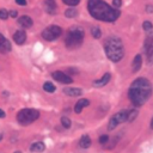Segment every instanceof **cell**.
Returning a JSON list of instances; mask_svg holds the SVG:
<instances>
[{"mask_svg":"<svg viewBox=\"0 0 153 153\" xmlns=\"http://www.w3.org/2000/svg\"><path fill=\"white\" fill-rule=\"evenodd\" d=\"M152 94V85L148 79L146 78H137L135 79L128 91V97L134 106L143 105Z\"/></svg>","mask_w":153,"mask_h":153,"instance_id":"cell-1","label":"cell"},{"mask_svg":"<svg viewBox=\"0 0 153 153\" xmlns=\"http://www.w3.org/2000/svg\"><path fill=\"white\" fill-rule=\"evenodd\" d=\"M87 8L93 18L108 23L115 22L121 14L117 8L110 7V5H108L104 0H88Z\"/></svg>","mask_w":153,"mask_h":153,"instance_id":"cell-2","label":"cell"},{"mask_svg":"<svg viewBox=\"0 0 153 153\" xmlns=\"http://www.w3.org/2000/svg\"><path fill=\"white\" fill-rule=\"evenodd\" d=\"M104 51L106 57L112 62H118L124 56V47L118 37H108L104 42Z\"/></svg>","mask_w":153,"mask_h":153,"instance_id":"cell-3","label":"cell"},{"mask_svg":"<svg viewBox=\"0 0 153 153\" xmlns=\"http://www.w3.org/2000/svg\"><path fill=\"white\" fill-rule=\"evenodd\" d=\"M82 39H84V30H82V27H80V26H72L68 30L67 35H66L65 43H66L67 48L75 49V48H79L81 45Z\"/></svg>","mask_w":153,"mask_h":153,"instance_id":"cell-4","label":"cell"},{"mask_svg":"<svg viewBox=\"0 0 153 153\" xmlns=\"http://www.w3.org/2000/svg\"><path fill=\"white\" fill-rule=\"evenodd\" d=\"M39 117V111L36 109H22L17 114V121L22 126H29Z\"/></svg>","mask_w":153,"mask_h":153,"instance_id":"cell-5","label":"cell"},{"mask_svg":"<svg viewBox=\"0 0 153 153\" xmlns=\"http://www.w3.org/2000/svg\"><path fill=\"white\" fill-rule=\"evenodd\" d=\"M62 35V29L57 25H50L48 27H45L42 32V37L45 39V41H55L56 38H59L60 36Z\"/></svg>","mask_w":153,"mask_h":153,"instance_id":"cell-6","label":"cell"},{"mask_svg":"<svg viewBox=\"0 0 153 153\" xmlns=\"http://www.w3.org/2000/svg\"><path fill=\"white\" fill-rule=\"evenodd\" d=\"M128 120V110H121L118 112H116L110 120H109V124H108V129L109 130H114L120 123H123Z\"/></svg>","mask_w":153,"mask_h":153,"instance_id":"cell-7","label":"cell"},{"mask_svg":"<svg viewBox=\"0 0 153 153\" xmlns=\"http://www.w3.org/2000/svg\"><path fill=\"white\" fill-rule=\"evenodd\" d=\"M51 76H53L56 81H59V82H61V84H71V82H73V79H72L69 75H67L66 73L61 72V71L53 72Z\"/></svg>","mask_w":153,"mask_h":153,"instance_id":"cell-8","label":"cell"},{"mask_svg":"<svg viewBox=\"0 0 153 153\" xmlns=\"http://www.w3.org/2000/svg\"><path fill=\"white\" fill-rule=\"evenodd\" d=\"M13 39H14V42H16L17 44H19V45L24 44L25 41H26V32H25L24 30H17V31L13 33Z\"/></svg>","mask_w":153,"mask_h":153,"instance_id":"cell-9","label":"cell"},{"mask_svg":"<svg viewBox=\"0 0 153 153\" xmlns=\"http://www.w3.org/2000/svg\"><path fill=\"white\" fill-rule=\"evenodd\" d=\"M110 79H111V74H110V73H105L100 79L94 80V81L92 82V85H93L94 87H103V86L108 85V82L110 81Z\"/></svg>","mask_w":153,"mask_h":153,"instance_id":"cell-10","label":"cell"},{"mask_svg":"<svg viewBox=\"0 0 153 153\" xmlns=\"http://www.w3.org/2000/svg\"><path fill=\"white\" fill-rule=\"evenodd\" d=\"M44 10L49 14H55L56 10H57V5H56L55 0H44Z\"/></svg>","mask_w":153,"mask_h":153,"instance_id":"cell-11","label":"cell"},{"mask_svg":"<svg viewBox=\"0 0 153 153\" xmlns=\"http://www.w3.org/2000/svg\"><path fill=\"white\" fill-rule=\"evenodd\" d=\"M11 49H12V47H11L10 41L0 33V51L1 53H8V51H11Z\"/></svg>","mask_w":153,"mask_h":153,"instance_id":"cell-12","label":"cell"},{"mask_svg":"<svg viewBox=\"0 0 153 153\" xmlns=\"http://www.w3.org/2000/svg\"><path fill=\"white\" fill-rule=\"evenodd\" d=\"M88 105H90V100H88V99H86V98L79 99V100L76 102L75 106H74L75 114H80V112L84 110V108H86V106H88Z\"/></svg>","mask_w":153,"mask_h":153,"instance_id":"cell-13","label":"cell"},{"mask_svg":"<svg viewBox=\"0 0 153 153\" xmlns=\"http://www.w3.org/2000/svg\"><path fill=\"white\" fill-rule=\"evenodd\" d=\"M32 19H31V17H29V16H22V17H19V19H18V24L22 26V27H24V29H27V27H31L32 26Z\"/></svg>","mask_w":153,"mask_h":153,"instance_id":"cell-14","label":"cell"},{"mask_svg":"<svg viewBox=\"0 0 153 153\" xmlns=\"http://www.w3.org/2000/svg\"><path fill=\"white\" fill-rule=\"evenodd\" d=\"M63 93L67 94L68 97H78V96H81L82 91L78 87H65Z\"/></svg>","mask_w":153,"mask_h":153,"instance_id":"cell-15","label":"cell"},{"mask_svg":"<svg viewBox=\"0 0 153 153\" xmlns=\"http://www.w3.org/2000/svg\"><path fill=\"white\" fill-rule=\"evenodd\" d=\"M141 66H142V57H141L140 54H137V55L134 57L133 62H131V71L135 73V72H137V71L141 68Z\"/></svg>","mask_w":153,"mask_h":153,"instance_id":"cell-16","label":"cell"},{"mask_svg":"<svg viewBox=\"0 0 153 153\" xmlns=\"http://www.w3.org/2000/svg\"><path fill=\"white\" fill-rule=\"evenodd\" d=\"M45 149V145L44 142H41V141H37V142H33L31 146H30V151L31 152H36V153H41Z\"/></svg>","mask_w":153,"mask_h":153,"instance_id":"cell-17","label":"cell"},{"mask_svg":"<svg viewBox=\"0 0 153 153\" xmlns=\"http://www.w3.org/2000/svg\"><path fill=\"white\" fill-rule=\"evenodd\" d=\"M91 143H92V141H91L90 136L86 135V134L82 135V136L80 137V140H79V145H80L81 148H88V147L91 146Z\"/></svg>","mask_w":153,"mask_h":153,"instance_id":"cell-18","label":"cell"},{"mask_svg":"<svg viewBox=\"0 0 153 153\" xmlns=\"http://www.w3.org/2000/svg\"><path fill=\"white\" fill-rule=\"evenodd\" d=\"M43 90H44L45 92L53 93V92H55L56 87H55V85H54L53 82H50V81H45V82L43 84Z\"/></svg>","mask_w":153,"mask_h":153,"instance_id":"cell-19","label":"cell"},{"mask_svg":"<svg viewBox=\"0 0 153 153\" xmlns=\"http://www.w3.org/2000/svg\"><path fill=\"white\" fill-rule=\"evenodd\" d=\"M137 116H139V111L136 109H130V110H128V120L127 121L133 122Z\"/></svg>","mask_w":153,"mask_h":153,"instance_id":"cell-20","label":"cell"},{"mask_svg":"<svg viewBox=\"0 0 153 153\" xmlns=\"http://www.w3.org/2000/svg\"><path fill=\"white\" fill-rule=\"evenodd\" d=\"M76 14H78V12H76V10L73 8V7L67 8V10L65 11V16L68 17V18H74V17H76Z\"/></svg>","mask_w":153,"mask_h":153,"instance_id":"cell-21","label":"cell"},{"mask_svg":"<svg viewBox=\"0 0 153 153\" xmlns=\"http://www.w3.org/2000/svg\"><path fill=\"white\" fill-rule=\"evenodd\" d=\"M60 122H61V124H62V127L63 128H66V129H68L69 127H71V120L68 118V117H66V116H62L61 117V120H60Z\"/></svg>","mask_w":153,"mask_h":153,"instance_id":"cell-22","label":"cell"},{"mask_svg":"<svg viewBox=\"0 0 153 153\" xmlns=\"http://www.w3.org/2000/svg\"><path fill=\"white\" fill-rule=\"evenodd\" d=\"M91 33H92V36L94 38H100V36H102V31H100V29L98 26H93L91 29Z\"/></svg>","mask_w":153,"mask_h":153,"instance_id":"cell-23","label":"cell"},{"mask_svg":"<svg viewBox=\"0 0 153 153\" xmlns=\"http://www.w3.org/2000/svg\"><path fill=\"white\" fill-rule=\"evenodd\" d=\"M146 54V57H147V63L148 65H153V47L145 53Z\"/></svg>","mask_w":153,"mask_h":153,"instance_id":"cell-24","label":"cell"},{"mask_svg":"<svg viewBox=\"0 0 153 153\" xmlns=\"http://www.w3.org/2000/svg\"><path fill=\"white\" fill-rule=\"evenodd\" d=\"M142 27H143V30H145V31H147V32H151V31L153 30V24H152L151 22L146 20V22H143V24H142Z\"/></svg>","mask_w":153,"mask_h":153,"instance_id":"cell-25","label":"cell"},{"mask_svg":"<svg viewBox=\"0 0 153 153\" xmlns=\"http://www.w3.org/2000/svg\"><path fill=\"white\" fill-rule=\"evenodd\" d=\"M8 17H10V12H8L7 10H4V8H1V10H0V19H2V20H6Z\"/></svg>","mask_w":153,"mask_h":153,"instance_id":"cell-26","label":"cell"},{"mask_svg":"<svg viewBox=\"0 0 153 153\" xmlns=\"http://www.w3.org/2000/svg\"><path fill=\"white\" fill-rule=\"evenodd\" d=\"M66 5H68V6H71V7H73V6H76L78 4H79V1L80 0H62Z\"/></svg>","mask_w":153,"mask_h":153,"instance_id":"cell-27","label":"cell"},{"mask_svg":"<svg viewBox=\"0 0 153 153\" xmlns=\"http://www.w3.org/2000/svg\"><path fill=\"white\" fill-rule=\"evenodd\" d=\"M98 141H99V143L104 145V143H106V142L109 141V136H108V135H100L99 139H98Z\"/></svg>","mask_w":153,"mask_h":153,"instance_id":"cell-28","label":"cell"},{"mask_svg":"<svg viewBox=\"0 0 153 153\" xmlns=\"http://www.w3.org/2000/svg\"><path fill=\"white\" fill-rule=\"evenodd\" d=\"M112 5H114L116 8H118V7L122 5V0H112Z\"/></svg>","mask_w":153,"mask_h":153,"instance_id":"cell-29","label":"cell"},{"mask_svg":"<svg viewBox=\"0 0 153 153\" xmlns=\"http://www.w3.org/2000/svg\"><path fill=\"white\" fill-rule=\"evenodd\" d=\"M16 2L20 6H25L26 5V0H16Z\"/></svg>","mask_w":153,"mask_h":153,"instance_id":"cell-30","label":"cell"},{"mask_svg":"<svg viewBox=\"0 0 153 153\" xmlns=\"http://www.w3.org/2000/svg\"><path fill=\"white\" fill-rule=\"evenodd\" d=\"M17 16H18V12H17V11H10V17L16 18Z\"/></svg>","mask_w":153,"mask_h":153,"instance_id":"cell-31","label":"cell"},{"mask_svg":"<svg viewBox=\"0 0 153 153\" xmlns=\"http://www.w3.org/2000/svg\"><path fill=\"white\" fill-rule=\"evenodd\" d=\"M146 10H147V12H149V13H152L153 12V7L149 5V6H146Z\"/></svg>","mask_w":153,"mask_h":153,"instance_id":"cell-32","label":"cell"},{"mask_svg":"<svg viewBox=\"0 0 153 153\" xmlns=\"http://www.w3.org/2000/svg\"><path fill=\"white\" fill-rule=\"evenodd\" d=\"M6 116V114H5V111H2L1 109H0V118H4Z\"/></svg>","mask_w":153,"mask_h":153,"instance_id":"cell-33","label":"cell"},{"mask_svg":"<svg viewBox=\"0 0 153 153\" xmlns=\"http://www.w3.org/2000/svg\"><path fill=\"white\" fill-rule=\"evenodd\" d=\"M151 129H153V117H152V120H151Z\"/></svg>","mask_w":153,"mask_h":153,"instance_id":"cell-34","label":"cell"},{"mask_svg":"<svg viewBox=\"0 0 153 153\" xmlns=\"http://www.w3.org/2000/svg\"><path fill=\"white\" fill-rule=\"evenodd\" d=\"M1 139H2V135H1V134H0V140H1Z\"/></svg>","mask_w":153,"mask_h":153,"instance_id":"cell-35","label":"cell"},{"mask_svg":"<svg viewBox=\"0 0 153 153\" xmlns=\"http://www.w3.org/2000/svg\"><path fill=\"white\" fill-rule=\"evenodd\" d=\"M14 153H22V152H19V151H17V152H14Z\"/></svg>","mask_w":153,"mask_h":153,"instance_id":"cell-36","label":"cell"}]
</instances>
